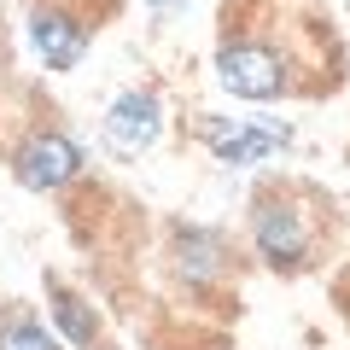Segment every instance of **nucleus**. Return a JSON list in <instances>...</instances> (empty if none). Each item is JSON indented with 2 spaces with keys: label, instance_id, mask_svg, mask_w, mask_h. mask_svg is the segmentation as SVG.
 Listing matches in <instances>:
<instances>
[{
  "label": "nucleus",
  "instance_id": "1",
  "mask_svg": "<svg viewBox=\"0 0 350 350\" xmlns=\"http://www.w3.org/2000/svg\"><path fill=\"white\" fill-rule=\"evenodd\" d=\"M216 82L234 100H275L280 88H286V59L275 47H257V41H222V53H216Z\"/></svg>",
  "mask_w": 350,
  "mask_h": 350
},
{
  "label": "nucleus",
  "instance_id": "2",
  "mask_svg": "<svg viewBox=\"0 0 350 350\" xmlns=\"http://www.w3.org/2000/svg\"><path fill=\"white\" fill-rule=\"evenodd\" d=\"M292 129L286 123H269V117H245V123H228V117H211L204 123V146L216 152L222 163H262L275 146H286Z\"/></svg>",
  "mask_w": 350,
  "mask_h": 350
},
{
  "label": "nucleus",
  "instance_id": "3",
  "mask_svg": "<svg viewBox=\"0 0 350 350\" xmlns=\"http://www.w3.org/2000/svg\"><path fill=\"white\" fill-rule=\"evenodd\" d=\"M12 175L29 193H53V187H64V181L82 175V152L64 135H29L24 146H18V158H12Z\"/></svg>",
  "mask_w": 350,
  "mask_h": 350
},
{
  "label": "nucleus",
  "instance_id": "4",
  "mask_svg": "<svg viewBox=\"0 0 350 350\" xmlns=\"http://www.w3.org/2000/svg\"><path fill=\"white\" fill-rule=\"evenodd\" d=\"M163 135V105L158 94H140V88H129V94H117L111 111H105V140H111L123 158H140V152H152Z\"/></svg>",
  "mask_w": 350,
  "mask_h": 350
},
{
  "label": "nucleus",
  "instance_id": "5",
  "mask_svg": "<svg viewBox=\"0 0 350 350\" xmlns=\"http://www.w3.org/2000/svg\"><path fill=\"white\" fill-rule=\"evenodd\" d=\"M251 234H257V251L275 262V269L280 262L298 269V262L310 257V228H304L298 204H286V199H262L257 216H251Z\"/></svg>",
  "mask_w": 350,
  "mask_h": 350
},
{
  "label": "nucleus",
  "instance_id": "6",
  "mask_svg": "<svg viewBox=\"0 0 350 350\" xmlns=\"http://www.w3.org/2000/svg\"><path fill=\"white\" fill-rule=\"evenodd\" d=\"M29 41H36L41 64L47 70H76L88 53V29L76 24L70 12H53V6H41L36 18H29Z\"/></svg>",
  "mask_w": 350,
  "mask_h": 350
},
{
  "label": "nucleus",
  "instance_id": "7",
  "mask_svg": "<svg viewBox=\"0 0 350 350\" xmlns=\"http://www.w3.org/2000/svg\"><path fill=\"white\" fill-rule=\"evenodd\" d=\"M175 251H181V275H187L193 286H204V280L222 275V239L204 234V228H187V234L175 239Z\"/></svg>",
  "mask_w": 350,
  "mask_h": 350
},
{
  "label": "nucleus",
  "instance_id": "8",
  "mask_svg": "<svg viewBox=\"0 0 350 350\" xmlns=\"http://www.w3.org/2000/svg\"><path fill=\"white\" fill-rule=\"evenodd\" d=\"M53 315H59V327L76 345H94V338H100V321L82 310V298H70V292H59V286H53Z\"/></svg>",
  "mask_w": 350,
  "mask_h": 350
},
{
  "label": "nucleus",
  "instance_id": "9",
  "mask_svg": "<svg viewBox=\"0 0 350 350\" xmlns=\"http://www.w3.org/2000/svg\"><path fill=\"white\" fill-rule=\"evenodd\" d=\"M0 350H59V338L41 333L36 321H12L6 333H0Z\"/></svg>",
  "mask_w": 350,
  "mask_h": 350
},
{
  "label": "nucleus",
  "instance_id": "10",
  "mask_svg": "<svg viewBox=\"0 0 350 350\" xmlns=\"http://www.w3.org/2000/svg\"><path fill=\"white\" fill-rule=\"evenodd\" d=\"M158 6H170V0H158Z\"/></svg>",
  "mask_w": 350,
  "mask_h": 350
}]
</instances>
